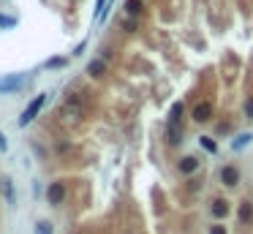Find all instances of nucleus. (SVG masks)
Here are the masks:
<instances>
[{"instance_id":"nucleus-25","label":"nucleus","mask_w":253,"mask_h":234,"mask_svg":"<svg viewBox=\"0 0 253 234\" xmlns=\"http://www.w3.org/2000/svg\"><path fill=\"white\" fill-rule=\"evenodd\" d=\"M0 85H3V79H0Z\"/></svg>"},{"instance_id":"nucleus-16","label":"nucleus","mask_w":253,"mask_h":234,"mask_svg":"<svg viewBox=\"0 0 253 234\" xmlns=\"http://www.w3.org/2000/svg\"><path fill=\"white\" fill-rule=\"evenodd\" d=\"M33 234H55V226L52 221H35V229Z\"/></svg>"},{"instance_id":"nucleus-5","label":"nucleus","mask_w":253,"mask_h":234,"mask_svg":"<svg viewBox=\"0 0 253 234\" xmlns=\"http://www.w3.org/2000/svg\"><path fill=\"white\" fill-rule=\"evenodd\" d=\"M210 212L215 221H226V218L231 215V205L229 199H224V196H215V199L210 202Z\"/></svg>"},{"instance_id":"nucleus-7","label":"nucleus","mask_w":253,"mask_h":234,"mask_svg":"<svg viewBox=\"0 0 253 234\" xmlns=\"http://www.w3.org/2000/svg\"><path fill=\"white\" fill-rule=\"evenodd\" d=\"M185 142L183 134V125H174V123H166V145L169 147H180Z\"/></svg>"},{"instance_id":"nucleus-21","label":"nucleus","mask_w":253,"mask_h":234,"mask_svg":"<svg viewBox=\"0 0 253 234\" xmlns=\"http://www.w3.org/2000/svg\"><path fill=\"white\" fill-rule=\"evenodd\" d=\"M14 25H17L14 17H3V14H0V28H14Z\"/></svg>"},{"instance_id":"nucleus-10","label":"nucleus","mask_w":253,"mask_h":234,"mask_svg":"<svg viewBox=\"0 0 253 234\" xmlns=\"http://www.w3.org/2000/svg\"><path fill=\"white\" fill-rule=\"evenodd\" d=\"M125 17H136L141 19L144 17V11H147V6H144V0H125Z\"/></svg>"},{"instance_id":"nucleus-6","label":"nucleus","mask_w":253,"mask_h":234,"mask_svg":"<svg viewBox=\"0 0 253 234\" xmlns=\"http://www.w3.org/2000/svg\"><path fill=\"white\" fill-rule=\"evenodd\" d=\"M199 169H201V158H196V155H183V158L177 161V172H180L183 177L196 175Z\"/></svg>"},{"instance_id":"nucleus-23","label":"nucleus","mask_w":253,"mask_h":234,"mask_svg":"<svg viewBox=\"0 0 253 234\" xmlns=\"http://www.w3.org/2000/svg\"><path fill=\"white\" fill-rule=\"evenodd\" d=\"M8 150V142H6V136H3V131H0V152H6Z\"/></svg>"},{"instance_id":"nucleus-15","label":"nucleus","mask_w":253,"mask_h":234,"mask_svg":"<svg viewBox=\"0 0 253 234\" xmlns=\"http://www.w3.org/2000/svg\"><path fill=\"white\" fill-rule=\"evenodd\" d=\"M120 28H123L125 33H136V30H139V19H136V17H123Z\"/></svg>"},{"instance_id":"nucleus-9","label":"nucleus","mask_w":253,"mask_h":234,"mask_svg":"<svg viewBox=\"0 0 253 234\" xmlns=\"http://www.w3.org/2000/svg\"><path fill=\"white\" fill-rule=\"evenodd\" d=\"M237 218H240L245 226H253V202L242 199L240 205H237Z\"/></svg>"},{"instance_id":"nucleus-1","label":"nucleus","mask_w":253,"mask_h":234,"mask_svg":"<svg viewBox=\"0 0 253 234\" xmlns=\"http://www.w3.org/2000/svg\"><path fill=\"white\" fill-rule=\"evenodd\" d=\"M44 104H47V93H38L28 106H25L22 115H19V128H28V125L35 120V117H38V112L44 109Z\"/></svg>"},{"instance_id":"nucleus-12","label":"nucleus","mask_w":253,"mask_h":234,"mask_svg":"<svg viewBox=\"0 0 253 234\" xmlns=\"http://www.w3.org/2000/svg\"><path fill=\"white\" fill-rule=\"evenodd\" d=\"M183 117H185V106H183V101H177V104H171V109H169V120H166V123L183 125Z\"/></svg>"},{"instance_id":"nucleus-13","label":"nucleus","mask_w":253,"mask_h":234,"mask_svg":"<svg viewBox=\"0 0 253 234\" xmlns=\"http://www.w3.org/2000/svg\"><path fill=\"white\" fill-rule=\"evenodd\" d=\"M251 142H253V134H251V131H245V134H237V139L231 142V150H234V152H240L242 147H248Z\"/></svg>"},{"instance_id":"nucleus-3","label":"nucleus","mask_w":253,"mask_h":234,"mask_svg":"<svg viewBox=\"0 0 253 234\" xmlns=\"http://www.w3.org/2000/svg\"><path fill=\"white\" fill-rule=\"evenodd\" d=\"M218 180L224 182L226 188H237L242 182L240 166H237V164H224V166H221V172H218Z\"/></svg>"},{"instance_id":"nucleus-4","label":"nucleus","mask_w":253,"mask_h":234,"mask_svg":"<svg viewBox=\"0 0 253 234\" xmlns=\"http://www.w3.org/2000/svg\"><path fill=\"white\" fill-rule=\"evenodd\" d=\"M65 196H68V191H65V182H60V180H55V182H49V188H47V202L52 207H60L65 202Z\"/></svg>"},{"instance_id":"nucleus-19","label":"nucleus","mask_w":253,"mask_h":234,"mask_svg":"<svg viewBox=\"0 0 253 234\" xmlns=\"http://www.w3.org/2000/svg\"><path fill=\"white\" fill-rule=\"evenodd\" d=\"M65 63H68L65 58H49V60H47V68H63Z\"/></svg>"},{"instance_id":"nucleus-2","label":"nucleus","mask_w":253,"mask_h":234,"mask_svg":"<svg viewBox=\"0 0 253 234\" xmlns=\"http://www.w3.org/2000/svg\"><path fill=\"white\" fill-rule=\"evenodd\" d=\"M212 117H215V104L212 101H196L194 109H191V120L194 123H210Z\"/></svg>"},{"instance_id":"nucleus-11","label":"nucleus","mask_w":253,"mask_h":234,"mask_svg":"<svg viewBox=\"0 0 253 234\" xmlns=\"http://www.w3.org/2000/svg\"><path fill=\"white\" fill-rule=\"evenodd\" d=\"M25 85V76L22 74H11L3 79V85H0V93H14V90H19Z\"/></svg>"},{"instance_id":"nucleus-22","label":"nucleus","mask_w":253,"mask_h":234,"mask_svg":"<svg viewBox=\"0 0 253 234\" xmlns=\"http://www.w3.org/2000/svg\"><path fill=\"white\" fill-rule=\"evenodd\" d=\"M201 185H204V182H199V180H188V193H199V191H201Z\"/></svg>"},{"instance_id":"nucleus-18","label":"nucleus","mask_w":253,"mask_h":234,"mask_svg":"<svg viewBox=\"0 0 253 234\" xmlns=\"http://www.w3.org/2000/svg\"><path fill=\"white\" fill-rule=\"evenodd\" d=\"M242 112H245L248 120H253V95H248V98H245V104H242Z\"/></svg>"},{"instance_id":"nucleus-14","label":"nucleus","mask_w":253,"mask_h":234,"mask_svg":"<svg viewBox=\"0 0 253 234\" xmlns=\"http://www.w3.org/2000/svg\"><path fill=\"white\" fill-rule=\"evenodd\" d=\"M0 185H3V193H6V202H8V205H17V196H14V182H11V177H3V180H0Z\"/></svg>"},{"instance_id":"nucleus-20","label":"nucleus","mask_w":253,"mask_h":234,"mask_svg":"<svg viewBox=\"0 0 253 234\" xmlns=\"http://www.w3.org/2000/svg\"><path fill=\"white\" fill-rule=\"evenodd\" d=\"M207 232H210V234H229V232H226V226H224L221 221L210 223V229H207Z\"/></svg>"},{"instance_id":"nucleus-24","label":"nucleus","mask_w":253,"mask_h":234,"mask_svg":"<svg viewBox=\"0 0 253 234\" xmlns=\"http://www.w3.org/2000/svg\"><path fill=\"white\" fill-rule=\"evenodd\" d=\"M84 47H87L84 41H82V44H77V49H74V55H82V52H84Z\"/></svg>"},{"instance_id":"nucleus-17","label":"nucleus","mask_w":253,"mask_h":234,"mask_svg":"<svg viewBox=\"0 0 253 234\" xmlns=\"http://www.w3.org/2000/svg\"><path fill=\"white\" fill-rule=\"evenodd\" d=\"M199 145L204 147L210 155H215V152H218V145H215V139H212V136H199Z\"/></svg>"},{"instance_id":"nucleus-8","label":"nucleus","mask_w":253,"mask_h":234,"mask_svg":"<svg viewBox=\"0 0 253 234\" xmlns=\"http://www.w3.org/2000/svg\"><path fill=\"white\" fill-rule=\"evenodd\" d=\"M106 71H109V65H106L104 58H93V60L87 63V74L93 76V79H104Z\"/></svg>"}]
</instances>
